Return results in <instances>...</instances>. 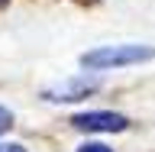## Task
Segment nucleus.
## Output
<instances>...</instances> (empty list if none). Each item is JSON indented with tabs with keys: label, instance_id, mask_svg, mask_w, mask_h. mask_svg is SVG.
Instances as JSON below:
<instances>
[{
	"label": "nucleus",
	"instance_id": "nucleus-4",
	"mask_svg": "<svg viewBox=\"0 0 155 152\" xmlns=\"http://www.w3.org/2000/svg\"><path fill=\"white\" fill-rule=\"evenodd\" d=\"M10 123H13V113H10L7 107H0V133H3V130H10Z\"/></svg>",
	"mask_w": 155,
	"mask_h": 152
},
{
	"label": "nucleus",
	"instance_id": "nucleus-1",
	"mask_svg": "<svg viewBox=\"0 0 155 152\" xmlns=\"http://www.w3.org/2000/svg\"><path fill=\"white\" fill-rule=\"evenodd\" d=\"M152 55H155L152 46H104V49H94V52H84L81 65L91 68V71H104V68L139 65V62H149Z\"/></svg>",
	"mask_w": 155,
	"mask_h": 152
},
{
	"label": "nucleus",
	"instance_id": "nucleus-5",
	"mask_svg": "<svg viewBox=\"0 0 155 152\" xmlns=\"http://www.w3.org/2000/svg\"><path fill=\"white\" fill-rule=\"evenodd\" d=\"M78 152H113V149H107V146H100V143H87V146H81Z\"/></svg>",
	"mask_w": 155,
	"mask_h": 152
},
{
	"label": "nucleus",
	"instance_id": "nucleus-2",
	"mask_svg": "<svg viewBox=\"0 0 155 152\" xmlns=\"http://www.w3.org/2000/svg\"><path fill=\"white\" fill-rule=\"evenodd\" d=\"M71 123L78 130H87V133H120L129 126V120L123 113H110V110H91V113L71 117Z\"/></svg>",
	"mask_w": 155,
	"mask_h": 152
},
{
	"label": "nucleus",
	"instance_id": "nucleus-3",
	"mask_svg": "<svg viewBox=\"0 0 155 152\" xmlns=\"http://www.w3.org/2000/svg\"><path fill=\"white\" fill-rule=\"evenodd\" d=\"M97 87V81H61V84H55V87H48L45 94V100H81V97H87L91 91Z\"/></svg>",
	"mask_w": 155,
	"mask_h": 152
},
{
	"label": "nucleus",
	"instance_id": "nucleus-6",
	"mask_svg": "<svg viewBox=\"0 0 155 152\" xmlns=\"http://www.w3.org/2000/svg\"><path fill=\"white\" fill-rule=\"evenodd\" d=\"M0 152H26L23 146H0Z\"/></svg>",
	"mask_w": 155,
	"mask_h": 152
}]
</instances>
